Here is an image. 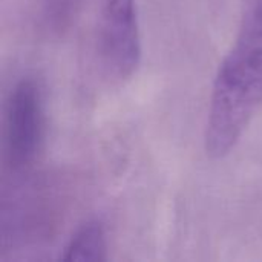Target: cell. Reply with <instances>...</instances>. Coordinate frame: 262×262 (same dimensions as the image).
Masks as SVG:
<instances>
[{"instance_id":"obj_1","label":"cell","mask_w":262,"mask_h":262,"mask_svg":"<svg viewBox=\"0 0 262 262\" xmlns=\"http://www.w3.org/2000/svg\"><path fill=\"white\" fill-rule=\"evenodd\" d=\"M262 107V0L247 15L223 60L210 97L206 150L227 155Z\"/></svg>"},{"instance_id":"obj_2","label":"cell","mask_w":262,"mask_h":262,"mask_svg":"<svg viewBox=\"0 0 262 262\" xmlns=\"http://www.w3.org/2000/svg\"><path fill=\"white\" fill-rule=\"evenodd\" d=\"M46 130L45 98L40 84L25 78L12 89L6 107L5 143L12 169L23 170L37 160Z\"/></svg>"},{"instance_id":"obj_3","label":"cell","mask_w":262,"mask_h":262,"mask_svg":"<svg viewBox=\"0 0 262 262\" xmlns=\"http://www.w3.org/2000/svg\"><path fill=\"white\" fill-rule=\"evenodd\" d=\"M100 49L106 66L118 78L137 69L141 46L135 0H104Z\"/></svg>"},{"instance_id":"obj_4","label":"cell","mask_w":262,"mask_h":262,"mask_svg":"<svg viewBox=\"0 0 262 262\" xmlns=\"http://www.w3.org/2000/svg\"><path fill=\"white\" fill-rule=\"evenodd\" d=\"M107 244L106 233L100 223L92 221L84 224L69 241L63 261L98 262L106 259Z\"/></svg>"}]
</instances>
